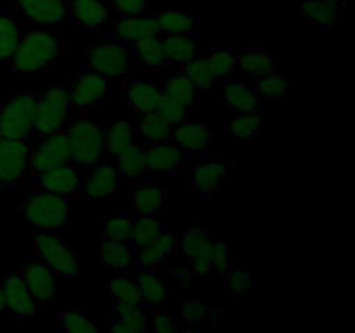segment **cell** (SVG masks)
<instances>
[{"label": "cell", "instance_id": "obj_23", "mask_svg": "<svg viewBox=\"0 0 355 333\" xmlns=\"http://www.w3.org/2000/svg\"><path fill=\"white\" fill-rule=\"evenodd\" d=\"M170 137L179 148L189 149V151H201L210 144V125L184 121V123L172 128Z\"/></svg>", "mask_w": 355, "mask_h": 333}, {"label": "cell", "instance_id": "obj_25", "mask_svg": "<svg viewBox=\"0 0 355 333\" xmlns=\"http://www.w3.org/2000/svg\"><path fill=\"white\" fill-rule=\"evenodd\" d=\"M227 173L229 163L222 162V160H215V162L205 163V165L194 169L193 176H191V184L201 194H210L217 187L222 186Z\"/></svg>", "mask_w": 355, "mask_h": 333}, {"label": "cell", "instance_id": "obj_4", "mask_svg": "<svg viewBox=\"0 0 355 333\" xmlns=\"http://www.w3.org/2000/svg\"><path fill=\"white\" fill-rule=\"evenodd\" d=\"M37 96L31 92L17 94L0 108V137L24 141L33 132Z\"/></svg>", "mask_w": 355, "mask_h": 333}, {"label": "cell", "instance_id": "obj_48", "mask_svg": "<svg viewBox=\"0 0 355 333\" xmlns=\"http://www.w3.org/2000/svg\"><path fill=\"white\" fill-rule=\"evenodd\" d=\"M179 314L189 325H200L210 319L211 309L208 302L203 300H184L179 305Z\"/></svg>", "mask_w": 355, "mask_h": 333}, {"label": "cell", "instance_id": "obj_24", "mask_svg": "<svg viewBox=\"0 0 355 333\" xmlns=\"http://www.w3.org/2000/svg\"><path fill=\"white\" fill-rule=\"evenodd\" d=\"M162 89L148 82H130L125 85V101L142 114L158 110Z\"/></svg>", "mask_w": 355, "mask_h": 333}, {"label": "cell", "instance_id": "obj_54", "mask_svg": "<svg viewBox=\"0 0 355 333\" xmlns=\"http://www.w3.org/2000/svg\"><path fill=\"white\" fill-rule=\"evenodd\" d=\"M111 333H142L141 330L134 328V326L127 325V323L120 321V319H114L113 326H111Z\"/></svg>", "mask_w": 355, "mask_h": 333}, {"label": "cell", "instance_id": "obj_19", "mask_svg": "<svg viewBox=\"0 0 355 333\" xmlns=\"http://www.w3.org/2000/svg\"><path fill=\"white\" fill-rule=\"evenodd\" d=\"M179 246V239L175 234L170 232H162L156 239L146 243V245L137 246L135 250V262L142 267H158L165 262L166 257L172 255Z\"/></svg>", "mask_w": 355, "mask_h": 333}, {"label": "cell", "instance_id": "obj_16", "mask_svg": "<svg viewBox=\"0 0 355 333\" xmlns=\"http://www.w3.org/2000/svg\"><path fill=\"white\" fill-rule=\"evenodd\" d=\"M24 283L35 300H52L55 291V274L38 260H31L21 271Z\"/></svg>", "mask_w": 355, "mask_h": 333}, {"label": "cell", "instance_id": "obj_10", "mask_svg": "<svg viewBox=\"0 0 355 333\" xmlns=\"http://www.w3.org/2000/svg\"><path fill=\"white\" fill-rule=\"evenodd\" d=\"M214 241L210 229L201 228V225L189 229L180 239V252L191 260V269L198 276L210 274V250Z\"/></svg>", "mask_w": 355, "mask_h": 333}, {"label": "cell", "instance_id": "obj_15", "mask_svg": "<svg viewBox=\"0 0 355 333\" xmlns=\"http://www.w3.org/2000/svg\"><path fill=\"white\" fill-rule=\"evenodd\" d=\"M66 16L82 31H97L110 19L111 10L103 0H69Z\"/></svg>", "mask_w": 355, "mask_h": 333}, {"label": "cell", "instance_id": "obj_1", "mask_svg": "<svg viewBox=\"0 0 355 333\" xmlns=\"http://www.w3.org/2000/svg\"><path fill=\"white\" fill-rule=\"evenodd\" d=\"M66 52V40L44 28H30L19 37L10 58L14 75H35L58 61Z\"/></svg>", "mask_w": 355, "mask_h": 333}, {"label": "cell", "instance_id": "obj_9", "mask_svg": "<svg viewBox=\"0 0 355 333\" xmlns=\"http://www.w3.org/2000/svg\"><path fill=\"white\" fill-rule=\"evenodd\" d=\"M69 101L82 110H94L111 94V82L107 76L96 71L83 73L71 80Z\"/></svg>", "mask_w": 355, "mask_h": 333}, {"label": "cell", "instance_id": "obj_31", "mask_svg": "<svg viewBox=\"0 0 355 333\" xmlns=\"http://www.w3.org/2000/svg\"><path fill=\"white\" fill-rule=\"evenodd\" d=\"M135 283H137L139 290H141L142 300H146L148 304L162 307L168 300L165 283L156 276L155 271L148 269L142 271V273H137L135 274Z\"/></svg>", "mask_w": 355, "mask_h": 333}, {"label": "cell", "instance_id": "obj_37", "mask_svg": "<svg viewBox=\"0 0 355 333\" xmlns=\"http://www.w3.org/2000/svg\"><path fill=\"white\" fill-rule=\"evenodd\" d=\"M116 170L125 177H141L146 172L144 151L139 146L130 144L116 155Z\"/></svg>", "mask_w": 355, "mask_h": 333}, {"label": "cell", "instance_id": "obj_36", "mask_svg": "<svg viewBox=\"0 0 355 333\" xmlns=\"http://www.w3.org/2000/svg\"><path fill=\"white\" fill-rule=\"evenodd\" d=\"M159 89L187 108H191L196 103V87L189 82V78L184 73H177V75H172L170 78H166L159 85Z\"/></svg>", "mask_w": 355, "mask_h": 333}, {"label": "cell", "instance_id": "obj_41", "mask_svg": "<svg viewBox=\"0 0 355 333\" xmlns=\"http://www.w3.org/2000/svg\"><path fill=\"white\" fill-rule=\"evenodd\" d=\"M180 73H184L196 89H210L215 83V76L207 59L194 58L184 62V65H180Z\"/></svg>", "mask_w": 355, "mask_h": 333}, {"label": "cell", "instance_id": "obj_11", "mask_svg": "<svg viewBox=\"0 0 355 333\" xmlns=\"http://www.w3.org/2000/svg\"><path fill=\"white\" fill-rule=\"evenodd\" d=\"M0 287H2L3 298H6V309L10 314L21 319H28L37 314L35 298L31 297L21 273H14V271L6 273L0 281Z\"/></svg>", "mask_w": 355, "mask_h": 333}, {"label": "cell", "instance_id": "obj_29", "mask_svg": "<svg viewBox=\"0 0 355 333\" xmlns=\"http://www.w3.org/2000/svg\"><path fill=\"white\" fill-rule=\"evenodd\" d=\"M236 68L241 69L246 75L253 76H262L277 71V65L274 61V58L269 52L262 51V49H250V51H245V54L239 56L238 61H236Z\"/></svg>", "mask_w": 355, "mask_h": 333}, {"label": "cell", "instance_id": "obj_3", "mask_svg": "<svg viewBox=\"0 0 355 333\" xmlns=\"http://www.w3.org/2000/svg\"><path fill=\"white\" fill-rule=\"evenodd\" d=\"M69 94L62 85H52L37 97L33 134L47 137L61 130L69 111Z\"/></svg>", "mask_w": 355, "mask_h": 333}, {"label": "cell", "instance_id": "obj_42", "mask_svg": "<svg viewBox=\"0 0 355 333\" xmlns=\"http://www.w3.org/2000/svg\"><path fill=\"white\" fill-rule=\"evenodd\" d=\"M111 295L114 298V305H141L142 295L137 283L128 278H113L110 283Z\"/></svg>", "mask_w": 355, "mask_h": 333}, {"label": "cell", "instance_id": "obj_43", "mask_svg": "<svg viewBox=\"0 0 355 333\" xmlns=\"http://www.w3.org/2000/svg\"><path fill=\"white\" fill-rule=\"evenodd\" d=\"M255 92L266 99H286L288 97V80L281 73H269V75L257 76Z\"/></svg>", "mask_w": 355, "mask_h": 333}, {"label": "cell", "instance_id": "obj_32", "mask_svg": "<svg viewBox=\"0 0 355 333\" xmlns=\"http://www.w3.org/2000/svg\"><path fill=\"white\" fill-rule=\"evenodd\" d=\"M135 127H137V130L141 132L146 141L155 142V144L165 142L166 139H170L173 128L159 111H151V113L142 114V118L137 121Z\"/></svg>", "mask_w": 355, "mask_h": 333}, {"label": "cell", "instance_id": "obj_14", "mask_svg": "<svg viewBox=\"0 0 355 333\" xmlns=\"http://www.w3.org/2000/svg\"><path fill=\"white\" fill-rule=\"evenodd\" d=\"M35 184H37L40 191L59 194V196L64 198L78 193L80 189L78 173L75 172L71 163L40 170V172H37V177H35Z\"/></svg>", "mask_w": 355, "mask_h": 333}, {"label": "cell", "instance_id": "obj_2", "mask_svg": "<svg viewBox=\"0 0 355 333\" xmlns=\"http://www.w3.org/2000/svg\"><path fill=\"white\" fill-rule=\"evenodd\" d=\"M21 212L26 215V219L35 228L54 232L64 228L71 208H69L68 200L64 196L38 189L24 198Z\"/></svg>", "mask_w": 355, "mask_h": 333}, {"label": "cell", "instance_id": "obj_17", "mask_svg": "<svg viewBox=\"0 0 355 333\" xmlns=\"http://www.w3.org/2000/svg\"><path fill=\"white\" fill-rule=\"evenodd\" d=\"M120 189V173L111 163H101L83 180V191L90 200H106Z\"/></svg>", "mask_w": 355, "mask_h": 333}, {"label": "cell", "instance_id": "obj_18", "mask_svg": "<svg viewBox=\"0 0 355 333\" xmlns=\"http://www.w3.org/2000/svg\"><path fill=\"white\" fill-rule=\"evenodd\" d=\"M144 162L148 172H155L158 176H170V173L177 172L180 163L184 162V151L179 146L158 142L148 151H144Z\"/></svg>", "mask_w": 355, "mask_h": 333}, {"label": "cell", "instance_id": "obj_34", "mask_svg": "<svg viewBox=\"0 0 355 333\" xmlns=\"http://www.w3.org/2000/svg\"><path fill=\"white\" fill-rule=\"evenodd\" d=\"M21 30L9 12H0V65L12 58L19 44Z\"/></svg>", "mask_w": 355, "mask_h": 333}, {"label": "cell", "instance_id": "obj_12", "mask_svg": "<svg viewBox=\"0 0 355 333\" xmlns=\"http://www.w3.org/2000/svg\"><path fill=\"white\" fill-rule=\"evenodd\" d=\"M71 163V144L69 137L64 132H55V134L44 137L42 144L37 151H31L30 166L35 172Z\"/></svg>", "mask_w": 355, "mask_h": 333}, {"label": "cell", "instance_id": "obj_50", "mask_svg": "<svg viewBox=\"0 0 355 333\" xmlns=\"http://www.w3.org/2000/svg\"><path fill=\"white\" fill-rule=\"evenodd\" d=\"M225 278H227L229 288L236 291V293H245V291L252 288V276H250V273L245 267H234L232 271H229Z\"/></svg>", "mask_w": 355, "mask_h": 333}, {"label": "cell", "instance_id": "obj_35", "mask_svg": "<svg viewBox=\"0 0 355 333\" xmlns=\"http://www.w3.org/2000/svg\"><path fill=\"white\" fill-rule=\"evenodd\" d=\"M132 58L144 66H159L166 62V54L163 51L162 37H151L146 40L135 42L132 49Z\"/></svg>", "mask_w": 355, "mask_h": 333}, {"label": "cell", "instance_id": "obj_57", "mask_svg": "<svg viewBox=\"0 0 355 333\" xmlns=\"http://www.w3.org/2000/svg\"><path fill=\"white\" fill-rule=\"evenodd\" d=\"M184 333H201V332L198 328H187Z\"/></svg>", "mask_w": 355, "mask_h": 333}, {"label": "cell", "instance_id": "obj_30", "mask_svg": "<svg viewBox=\"0 0 355 333\" xmlns=\"http://www.w3.org/2000/svg\"><path fill=\"white\" fill-rule=\"evenodd\" d=\"M263 127H266V118H263L262 111H257V113L239 114V117L232 118L229 123V132L238 141L252 144L259 137Z\"/></svg>", "mask_w": 355, "mask_h": 333}, {"label": "cell", "instance_id": "obj_47", "mask_svg": "<svg viewBox=\"0 0 355 333\" xmlns=\"http://www.w3.org/2000/svg\"><path fill=\"white\" fill-rule=\"evenodd\" d=\"M229 260H231V246L222 239L214 241L210 250V274H215L218 278L227 276L231 271Z\"/></svg>", "mask_w": 355, "mask_h": 333}, {"label": "cell", "instance_id": "obj_8", "mask_svg": "<svg viewBox=\"0 0 355 333\" xmlns=\"http://www.w3.org/2000/svg\"><path fill=\"white\" fill-rule=\"evenodd\" d=\"M31 148L26 141L0 137V187L16 184L30 169Z\"/></svg>", "mask_w": 355, "mask_h": 333}, {"label": "cell", "instance_id": "obj_27", "mask_svg": "<svg viewBox=\"0 0 355 333\" xmlns=\"http://www.w3.org/2000/svg\"><path fill=\"white\" fill-rule=\"evenodd\" d=\"M343 9L345 7L335 6L328 0H305L300 7V14L311 23L331 28L333 24L343 19Z\"/></svg>", "mask_w": 355, "mask_h": 333}, {"label": "cell", "instance_id": "obj_28", "mask_svg": "<svg viewBox=\"0 0 355 333\" xmlns=\"http://www.w3.org/2000/svg\"><path fill=\"white\" fill-rule=\"evenodd\" d=\"M99 255L101 259H103V262L106 264L110 269L114 271L130 269L135 264V250L132 243L103 239V241H101Z\"/></svg>", "mask_w": 355, "mask_h": 333}, {"label": "cell", "instance_id": "obj_13", "mask_svg": "<svg viewBox=\"0 0 355 333\" xmlns=\"http://www.w3.org/2000/svg\"><path fill=\"white\" fill-rule=\"evenodd\" d=\"M21 19L33 26H52L66 17L64 0H12Z\"/></svg>", "mask_w": 355, "mask_h": 333}, {"label": "cell", "instance_id": "obj_53", "mask_svg": "<svg viewBox=\"0 0 355 333\" xmlns=\"http://www.w3.org/2000/svg\"><path fill=\"white\" fill-rule=\"evenodd\" d=\"M173 274H175V278H177V281H179L180 287H186V284H189L193 269H189L187 266H182V267H177V269L173 271Z\"/></svg>", "mask_w": 355, "mask_h": 333}, {"label": "cell", "instance_id": "obj_6", "mask_svg": "<svg viewBox=\"0 0 355 333\" xmlns=\"http://www.w3.org/2000/svg\"><path fill=\"white\" fill-rule=\"evenodd\" d=\"M35 257L38 262L47 266L54 274L62 278L75 276L78 271V262L66 243L52 236L51 232H42L35 238Z\"/></svg>", "mask_w": 355, "mask_h": 333}, {"label": "cell", "instance_id": "obj_7", "mask_svg": "<svg viewBox=\"0 0 355 333\" xmlns=\"http://www.w3.org/2000/svg\"><path fill=\"white\" fill-rule=\"evenodd\" d=\"M89 65L92 71L99 75L114 78L127 73L132 62V49L127 42H104V44L94 45L87 51Z\"/></svg>", "mask_w": 355, "mask_h": 333}, {"label": "cell", "instance_id": "obj_20", "mask_svg": "<svg viewBox=\"0 0 355 333\" xmlns=\"http://www.w3.org/2000/svg\"><path fill=\"white\" fill-rule=\"evenodd\" d=\"M114 35L120 42H132V44L151 37H162L155 16H142V14L118 21L114 26Z\"/></svg>", "mask_w": 355, "mask_h": 333}, {"label": "cell", "instance_id": "obj_5", "mask_svg": "<svg viewBox=\"0 0 355 333\" xmlns=\"http://www.w3.org/2000/svg\"><path fill=\"white\" fill-rule=\"evenodd\" d=\"M71 144V165H96L104 151V134L92 120H78L66 132Z\"/></svg>", "mask_w": 355, "mask_h": 333}, {"label": "cell", "instance_id": "obj_38", "mask_svg": "<svg viewBox=\"0 0 355 333\" xmlns=\"http://www.w3.org/2000/svg\"><path fill=\"white\" fill-rule=\"evenodd\" d=\"M162 224H159L158 217L155 215H139L134 219L130 232V243L137 248V246L146 245V243L153 241L162 234Z\"/></svg>", "mask_w": 355, "mask_h": 333}, {"label": "cell", "instance_id": "obj_49", "mask_svg": "<svg viewBox=\"0 0 355 333\" xmlns=\"http://www.w3.org/2000/svg\"><path fill=\"white\" fill-rule=\"evenodd\" d=\"M114 311H116V319L141 330L142 333L148 332V316H146L144 309L141 305H114Z\"/></svg>", "mask_w": 355, "mask_h": 333}, {"label": "cell", "instance_id": "obj_33", "mask_svg": "<svg viewBox=\"0 0 355 333\" xmlns=\"http://www.w3.org/2000/svg\"><path fill=\"white\" fill-rule=\"evenodd\" d=\"M165 205V189L153 184H142L135 189L134 207L139 215H151Z\"/></svg>", "mask_w": 355, "mask_h": 333}, {"label": "cell", "instance_id": "obj_45", "mask_svg": "<svg viewBox=\"0 0 355 333\" xmlns=\"http://www.w3.org/2000/svg\"><path fill=\"white\" fill-rule=\"evenodd\" d=\"M59 326L64 333H101L99 326L90 321L85 314L66 311L59 314Z\"/></svg>", "mask_w": 355, "mask_h": 333}, {"label": "cell", "instance_id": "obj_46", "mask_svg": "<svg viewBox=\"0 0 355 333\" xmlns=\"http://www.w3.org/2000/svg\"><path fill=\"white\" fill-rule=\"evenodd\" d=\"M156 111H159L172 127L184 123V121H187V117H189V108L184 106L182 103H179V101L173 99V97H170L168 94H165L163 90L162 97H159L158 110Z\"/></svg>", "mask_w": 355, "mask_h": 333}, {"label": "cell", "instance_id": "obj_55", "mask_svg": "<svg viewBox=\"0 0 355 333\" xmlns=\"http://www.w3.org/2000/svg\"><path fill=\"white\" fill-rule=\"evenodd\" d=\"M2 309H6V298H3L2 287H0V311H2Z\"/></svg>", "mask_w": 355, "mask_h": 333}, {"label": "cell", "instance_id": "obj_52", "mask_svg": "<svg viewBox=\"0 0 355 333\" xmlns=\"http://www.w3.org/2000/svg\"><path fill=\"white\" fill-rule=\"evenodd\" d=\"M111 3L123 17L139 16L146 9V0H111Z\"/></svg>", "mask_w": 355, "mask_h": 333}, {"label": "cell", "instance_id": "obj_26", "mask_svg": "<svg viewBox=\"0 0 355 333\" xmlns=\"http://www.w3.org/2000/svg\"><path fill=\"white\" fill-rule=\"evenodd\" d=\"M155 19L162 35H196L200 30V17L193 12H158Z\"/></svg>", "mask_w": 355, "mask_h": 333}, {"label": "cell", "instance_id": "obj_22", "mask_svg": "<svg viewBox=\"0 0 355 333\" xmlns=\"http://www.w3.org/2000/svg\"><path fill=\"white\" fill-rule=\"evenodd\" d=\"M162 44L166 62L184 65L200 54V42L196 35H162Z\"/></svg>", "mask_w": 355, "mask_h": 333}, {"label": "cell", "instance_id": "obj_51", "mask_svg": "<svg viewBox=\"0 0 355 333\" xmlns=\"http://www.w3.org/2000/svg\"><path fill=\"white\" fill-rule=\"evenodd\" d=\"M153 332L155 333H179L177 318L166 311L158 312L155 318V321H153Z\"/></svg>", "mask_w": 355, "mask_h": 333}, {"label": "cell", "instance_id": "obj_21", "mask_svg": "<svg viewBox=\"0 0 355 333\" xmlns=\"http://www.w3.org/2000/svg\"><path fill=\"white\" fill-rule=\"evenodd\" d=\"M224 103L229 110L239 114L257 113L260 111V97L252 87L243 82H229L224 87Z\"/></svg>", "mask_w": 355, "mask_h": 333}, {"label": "cell", "instance_id": "obj_39", "mask_svg": "<svg viewBox=\"0 0 355 333\" xmlns=\"http://www.w3.org/2000/svg\"><path fill=\"white\" fill-rule=\"evenodd\" d=\"M104 144H106L110 155L116 156L118 153L123 151L127 146L132 144V125L127 120H121V118L111 121L106 137H104Z\"/></svg>", "mask_w": 355, "mask_h": 333}, {"label": "cell", "instance_id": "obj_56", "mask_svg": "<svg viewBox=\"0 0 355 333\" xmlns=\"http://www.w3.org/2000/svg\"><path fill=\"white\" fill-rule=\"evenodd\" d=\"M328 2L335 3V6H340V7H345V0H328Z\"/></svg>", "mask_w": 355, "mask_h": 333}, {"label": "cell", "instance_id": "obj_44", "mask_svg": "<svg viewBox=\"0 0 355 333\" xmlns=\"http://www.w3.org/2000/svg\"><path fill=\"white\" fill-rule=\"evenodd\" d=\"M132 224H134V217L125 214H114L104 221V239L110 241H121L130 243V232Z\"/></svg>", "mask_w": 355, "mask_h": 333}, {"label": "cell", "instance_id": "obj_40", "mask_svg": "<svg viewBox=\"0 0 355 333\" xmlns=\"http://www.w3.org/2000/svg\"><path fill=\"white\" fill-rule=\"evenodd\" d=\"M208 65H210L211 73L215 76V82H224L229 75L236 69V58L234 51L229 47H215L211 49L210 56L207 58Z\"/></svg>", "mask_w": 355, "mask_h": 333}]
</instances>
